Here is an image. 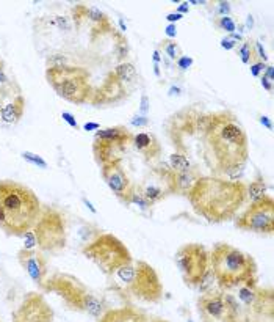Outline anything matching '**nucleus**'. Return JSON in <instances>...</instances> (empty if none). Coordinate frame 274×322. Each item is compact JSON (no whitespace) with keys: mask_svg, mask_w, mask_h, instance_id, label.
I'll return each instance as SVG.
<instances>
[{"mask_svg":"<svg viewBox=\"0 0 274 322\" xmlns=\"http://www.w3.org/2000/svg\"><path fill=\"white\" fill-rule=\"evenodd\" d=\"M166 33H168L169 40H171V38H174V37L177 35V28H175V25H174V24H169V25L166 27Z\"/></svg>","mask_w":274,"mask_h":322,"instance_id":"obj_57","label":"nucleus"},{"mask_svg":"<svg viewBox=\"0 0 274 322\" xmlns=\"http://www.w3.org/2000/svg\"><path fill=\"white\" fill-rule=\"evenodd\" d=\"M246 24H248V27H249V28L254 25V22H252V16H248V22H246Z\"/></svg>","mask_w":274,"mask_h":322,"instance_id":"obj_60","label":"nucleus"},{"mask_svg":"<svg viewBox=\"0 0 274 322\" xmlns=\"http://www.w3.org/2000/svg\"><path fill=\"white\" fill-rule=\"evenodd\" d=\"M272 82L274 80H271V79H268L266 76H260V84H262V87H263V90H266L268 93H272Z\"/></svg>","mask_w":274,"mask_h":322,"instance_id":"obj_51","label":"nucleus"},{"mask_svg":"<svg viewBox=\"0 0 274 322\" xmlns=\"http://www.w3.org/2000/svg\"><path fill=\"white\" fill-rule=\"evenodd\" d=\"M138 190L141 192V195L146 198L149 203L155 204V203H160V201H163L168 195V192L163 189V187H160L157 184H148V186H143V187H138Z\"/></svg>","mask_w":274,"mask_h":322,"instance_id":"obj_28","label":"nucleus"},{"mask_svg":"<svg viewBox=\"0 0 274 322\" xmlns=\"http://www.w3.org/2000/svg\"><path fill=\"white\" fill-rule=\"evenodd\" d=\"M243 170H245V165H235V167H231L225 170L222 174L227 176L229 181H240L241 174H243Z\"/></svg>","mask_w":274,"mask_h":322,"instance_id":"obj_42","label":"nucleus"},{"mask_svg":"<svg viewBox=\"0 0 274 322\" xmlns=\"http://www.w3.org/2000/svg\"><path fill=\"white\" fill-rule=\"evenodd\" d=\"M259 121H260V124L262 126H265L268 131H272V123H271V120L268 118V117H265V115H262L260 118H259Z\"/></svg>","mask_w":274,"mask_h":322,"instance_id":"obj_55","label":"nucleus"},{"mask_svg":"<svg viewBox=\"0 0 274 322\" xmlns=\"http://www.w3.org/2000/svg\"><path fill=\"white\" fill-rule=\"evenodd\" d=\"M82 201H83V204H85V206H86V207L89 209V211H91L93 214H96V207H94V206L91 204V201H88L86 198H82Z\"/></svg>","mask_w":274,"mask_h":322,"instance_id":"obj_59","label":"nucleus"},{"mask_svg":"<svg viewBox=\"0 0 274 322\" xmlns=\"http://www.w3.org/2000/svg\"><path fill=\"white\" fill-rule=\"evenodd\" d=\"M101 129V124L99 123H85L83 124V131H86V132H93V131H99Z\"/></svg>","mask_w":274,"mask_h":322,"instance_id":"obj_53","label":"nucleus"},{"mask_svg":"<svg viewBox=\"0 0 274 322\" xmlns=\"http://www.w3.org/2000/svg\"><path fill=\"white\" fill-rule=\"evenodd\" d=\"M215 284H218V283H216V277H215L213 270H212L210 267H208V270L202 275V278L199 280V283L196 284V288L199 289V291H201L202 294H205V293L213 291V286H215Z\"/></svg>","mask_w":274,"mask_h":322,"instance_id":"obj_34","label":"nucleus"},{"mask_svg":"<svg viewBox=\"0 0 274 322\" xmlns=\"http://www.w3.org/2000/svg\"><path fill=\"white\" fill-rule=\"evenodd\" d=\"M113 74L116 76V79L119 80L122 85H128V84L135 82V79H136V68H135L133 63L124 61V63H119L118 64Z\"/></svg>","mask_w":274,"mask_h":322,"instance_id":"obj_26","label":"nucleus"},{"mask_svg":"<svg viewBox=\"0 0 274 322\" xmlns=\"http://www.w3.org/2000/svg\"><path fill=\"white\" fill-rule=\"evenodd\" d=\"M21 157L25 160V162H28V164H31V165H35V167H38V168H41V170H47V168H49V164L45 162V159H44L42 156L36 154V153L24 151V153H21Z\"/></svg>","mask_w":274,"mask_h":322,"instance_id":"obj_37","label":"nucleus"},{"mask_svg":"<svg viewBox=\"0 0 274 322\" xmlns=\"http://www.w3.org/2000/svg\"><path fill=\"white\" fill-rule=\"evenodd\" d=\"M18 261L21 267L27 272V275L31 278L35 284L42 288L45 278H47V260L39 250H24L21 248L18 252Z\"/></svg>","mask_w":274,"mask_h":322,"instance_id":"obj_16","label":"nucleus"},{"mask_svg":"<svg viewBox=\"0 0 274 322\" xmlns=\"http://www.w3.org/2000/svg\"><path fill=\"white\" fill-rule=\"evenodd\" d=\"M187 198L199 217L208 223H222L234 219L246 201V186L218 176H199Z\"/></svg>","mask_w":274,"mask_h":322,"instance_id":"obj_2","label":"nucleus"},{"mask_svg":"<svg viewBox=\"0 0 274 322\" xmlns=\"http://www.w3.org/2000/svg\"><path fill=\"white\" fill-rule=\"evenodd\" d=\"M182 19H184V16L179 14V13H169V14H166V21L169 24H174V25H175L177 21H182Z\"/></svg>","mask_w":274,"mask_h":322,"instance_id":"obj_52","label":"nucleus"},{"mask_svg":"<svg viewBox=\"0 0 274 322\" xmlns=\"http://www.w3.org/2000/svg\"><path fill=\"white\" fill-rule=\"evenodd\" d=\"M133 148L148 160H154L162 156V147L158 138L152 132H138L132 138Z\"/></svg>","mask_w":274,"mask_h":322,"instance_id":"obj_21","label":"nucleus"},{"mask_svg":"<svg viewBox=\"0 0 274 322\" xmlns=\"http://www.w3.org/2000/svg\"><path fill=\"white\" fill-rule=\"evenodd\" d=\"M188 322H193V320H191V319H188Z\"/></svg>","mask_w":274,"mask_h":322,"instance_id":"obj_63","label":"nucleus"},{"mask_svg":"<svg viewBox=\"0 0 274 322\" xmlns=\"http://www.w3.org/2000/svg\"><path fill=\"white\" fill-rule=\"evenodd\" d=\"M101 233H102V231H101L99 228H96L94 225L88 223V225H83V227L78 230V237L82 239L83 244L86 245V244L91 242V240H94L96 237H98Z\"/></svg>","mask_w":274,"mask_h":322,"instance_id":"obj_36","label":"nucleus"},{"mask_svg":"<svg viewBox=\"0 0 274 322\" xmlns=\"http://www.w3.org/2000/svg\"><path fill=\"white\" fill-rule=\"evenodd\" d=\"M201 117L202 114L193 107H184L168 120V131L171 135H193L199 131Z\"/></svg>","mask_w":274,"mask_h":322,"instance_id":"obj_17","label":"nucleus"},{"mask_svg":"<svg viewBox=\"0 0 274 322\" xmlns=\"http://www.w3.org/2000/svg\"><path fill=\"white\" fill-rule=\"evenodd\" d=\"M0 112H2V104H0Z\"/></svg>","mask_w":274,"mask_h":322,"instance_id":"obj_62","label":"nucleus"},{"mask_svg":"<svg viewBox=\"0 0 274 322\" xmlns=\"http://www.w3.org/2000/svg\"><path fill=\"white\" fill-rule=\"evenodd\" d=\"M193 63H195V58H193V57H188V55H180L179 58H177V60L174 61L175 68L179 69V71H182V73L188 71V69L193 66Z\"/></svg>","mask_w":274,"mask_h":322,"instance_id":"obj_40","label":"nucleus"},{"mask_svg":"<svg viewBox=\"0 0 274 322\" xmlns=\"http://www.w3.org/2000/svg\"><path fill=\"white\" fill-rule=\"evenodd\" d=\"M130 124L135 126V127H148L149 126V118L143 117V115H135V117H132Z\"/></svg>","mask_w":274,"mask_h":322,"instance_id":"obj_46","label":"nucleus"},{"mask_svg":"<svg viewBox=\"0 0 274 322\" xmlns=\"http://www.w3.org/2000/svg\"><path fill=\"white\" fill-rule=\"evenodd\" d=\"M160 51H163L165 55L171 60V61H175L177 58H179L182 55V51H180V46L177 44L174 40H163L162 43H160Z\"/></svg>","mask_w":274,"mask_h":322,"instance_id":"obj_32","label":"nucleus"},{"mask_svg":"<svg viewBox=\"0 0 274 322\" xmlns=\"http://www.w3.org/2000/svg\"><path fill=\"white\" fill-rule=\"evenodd\" d=\"M168 167L174 171V173H182L191 168V162L185 153L180 151H175L169 156V164Z\"/></svg>","mask_w":274,"mask_h":322,"instance_id":"obj_29","label":"nucleus"},{"mask_svg":"<svg viewBox=\"0 0 274 322\" xmlns=\"http://www.w3.org/2000/svg\"><path fill=\"white\" fill-rule=\"evenodd\" d=\"M54 22H55V25H57L60 30H63V31H69V30H71L69 21H68L66 18H63V16H57Z\"/></svg>","mask_w":274,"mask_h":322,"instance_id":"obj_48","label":"nucleus"},{"mask_svg":"<svg viewBox=\"0 0 274 322\" xmlns=\"http://www.w3.org/2000/svg\"><path fill=\"white\" fill-rule=\"evenodd\" d=\"M82 253L105 275H113L119 267L133 261L132 253L128 252L125 244L119 237L110 233H101L89 244L83 245Z\"/></svg>","mask_w":274,"mask_h":322,"instance_id":"obj_7","label":"nucleus"},{"mask_svg":"<svg viewBox=\"0 0 274 322\" xmlns=\"http://www.w3.org/2000/svg\"><path fill=\"white\" fill-rule=\"evenodd\" d=\"M199 131L204 138L205 160L215 173L246 164L249 159L248 135L234 112L219 110L202 115Z\"/></svg>","mask_w":274,"mask_h":322,"instance_id":"obj_1","label":"nucleus"},{"mask_svg":"<svg viewBox=\"0 0 274 322\" xmlns=\"http://www.w3.org/2000/svg\"><path fill=\"white\" fill-rule=\"evenodd\" d=\"M42 204L30 187L0 180V230L8 236H24L33 230Z\"/></svg>","mask_w":274,"mask_h":322,"instance_id":"obj_3","label":"nucleus"},{"mask_svg":"<svg viewBox=\"0 0 274 322\" xmlns=\"http://www.w3.org/2000/svg\"><path fill=\"white\" fill-rule=\"evenodd\" d=\"M101 174H102V180L105 181V184L108 186V189L115 193V197L121 203L128 206L136 187L132 184L130 178L127 176L121 160H113V162L102 165Z\"/></svg>","mask_w":274,"mask_h":322,"instance_id":"obj_15","label":"nucleus"},{"mask_svg":"<svg viewBox=\"0 0 274 322\" xmlns=\"http://www.w3.org/2000/svg\"><path fill=\"white\" fill-rule=\"evenodd\" d=\"M33 233L36 236V242L41 252H49L57 255L66 247V222L61 212L54 207H45L33 227Z\"/></svg>","mask_w":274,"mask_h":322,"instance_id":"obj_8","label":"nucleus"},{"mask_svg":"<svg viewBox=\"0 0 274 322\" xmlns=\"http://www.w3.org/2000/svg\"><path fill=\"white\" fill-rule=\"evenodd\" d=\"M98 322H149V316L136 307L125 305L121 308L107 310Z\"/></svg>","mask_w":274,"mask_h":322,"instance_id":"obj_20","label":"nucleus"},{"mask_svg":"<svg viewBox=\"0 0 274 322\" xmlns=\"http://www.w3.org/2000/svg\"><path fill=\"white\" fill-rule=\"evenodd\" d=\"M132 138L133 134L125 126H113L96 131L93 141L96 162L102 167L113 160H121V154L132 145Z\"/></svg>","mask_w":274,"mask_h":322,"instance_id":"obj_9","label":"nucleus"},{"mask_svg":"<svg viewBox=\"0 0 274 322\" xmlns=\"http://www.w3.org/2000/svg\"><path fill=\"white\" fill-rule=\"evenodd\" d=\"M175 266L182 273V278L188 286H196L204 273L210 267L208 252L202 244H184L174 255Z\"/></svg>","mask_w":274,"mask_h":322,"instance_id":"obj_10","label":"nucleus"},{"mask_svg":"<svg viewBox=\"0 0 274 322\" xmlns=\"http://www.w3.org/2000/svg\"><path fill=\"white\" fill-rule=\"evenodd\" d=\"M86 16H88V7L83 5H77L72 10V18L75 21V25H80L83 21H86Z\"/></svg>","mask_w":274,"mask_h":322,"instance_id":"obj_39","label":"nucleus"},{"mask_svg":"<svg viewBox=\"0 0 274 322\" xmlns=\"http://www.w3.org/2000/svg\"><path fill=\"white\" fill-rule=\"evenodd\" d=\"M198 313L202 322H241V314L235 313L224 300L222 291L205 293L198 299Z\"/></svg>","mask_w":274,"mask_h":322,"instance_id":"obj_13","label":"nucleus"},{"mask_svg":"<svg viewBox=\"0 0 274 322\" xmlns=\"http://www.w3.org/2000/svg\"><path fill=\"white\" fill-rule=\"evenodd\" d=\"M113 33H115L116 38V57L124 63L125 58L128 57V41L125 35H119V31H113Z\"/></svg>","mask_w":274,"mask_h":322,"instance_id":"obj_35","label":"nucleus"},{"mask_svg":"<svg viewBox=\"0 0 274 322\" xmlns=\"http://www.w3.org/2000/svg\"><path fill=\"white\" fill-rule=\"evenodd\" d=\"M152 58H154V64H160V61H162V55H160V49H155V51H154Z\"/></svg>","mask_w":274,"mask_h":322,"instance_id":"obj_58","label":"nucleus"},{"mask_svg":"<svg viewBox=\"0 0 274 322\" xmlns=\"http://www.w3.org/2000/svg\"><path fill=\"white\" fill-rule=\"evenodd\" d=\"M128 204H133L138 211L141 212V214H144V216H152V207H154V204L152 203H149L146 198H144L143 195H141V192L136 189L135 190V193L132 195V198H130V203Z\"/></svg>","mask_w":274,"mask_h":322,"instance_id":"obj_31","label":"nucleus"},{"mask_svg":"<svg viewBox=\"0 0 274 322\" xmlns=\"http://www.w3.org/2000/svg\"><path fill=\"white\" fill-rule=\"evenodd\" d=\"M149 110H151V101L148 98V94H143L141 96V101H140V114L143 117H146Z\"/></svg>","mask_w":274,"mask_h":322,"instance_id":"obj_45","label":"nucleus"},{"mask_svg":"<svg viewBox=\"0 0 274 322\" xmlns=\"http://www.w3.org/2000/svg\"><path fill=\"white\" fill-rule=\"evenodd\" d=\"M262 293V288L259 286H254V288H248L241 284L238 288V300L243 303L245 308H251L252 305H255V302L259 300Z\"/></svg>","mask_w":274,"mask_h":322,"instance_id":"obj_27","label":"nucleus"},{"mask_svg":"<svg viewBox=\"0 0 274 322\" xmlns=\"http://www.w3.org/2000/svg\"><path fill=\"white\" fill-rule=\"evenodd\" d=\"M2 63H4V61H2V60H0V64H2Z\"/></svg>","mask_w":274,"mask_h":322,"instance_id":"obj_64","label":"nucleus"},{"mask_svg":"<svg viewBox=\"0 0 274 322\" xmlns=\"http://www.w3.org/2000/svg\"><path fill=\"white\" fill-rule=\"evenodd\" d=\"M216 13L219 14V18L221 16H231V13H232V5L229 4V2H218L216 4Z\"/></svg>","mask_w":274,"mask_h":322,"instance_id":"obj_44","label":"nucleus"},{"mask_svg":"<svg viewBox=\"0 0 274 322\" xmlns=\"http://www.w3.org/2000/svg\"><path fill=\"white\" fill-rule=\"evenodd\" d=\"M41 289L58 296L72 311H82V300L88 293L86 286L82 281L66 272H55L51 277L47 275Z\"/></svg>","mask_w":274,"mask_h":322,"instance_id":"obj_12","label":"nucleus"},{"mask_svg":"<svg viewBox=\"0 0 274 322\" xmlns=\"http://www.w3.org/2000/svg\"><path fill=\"white\" fill-rule=\"evenodd\" d=\"M24 112H25V99H24V96L19 94V96H16L10 104L2 107L0 117H2V121L7 124H16L24 117Z\"/></svg>","mask_w":274,"mask_h":322,"instance_id":"obj_23","label":"nucleus"},{"mask_svg":"<svg viewBox=\"0 0 274 322\" xmlns=\"http://www.w3.org/2000/svg\"><path fill=\"white\" fill-rule=\"evenodd\" d=\"M107 305L104 300L98 299L94 294L91 293H86L83 296V300H82V311H85L86 314L96 317V319H99L105 311H107Z\"/></svg>","mask_w":274,"mask_h":322,"instance_id":"obj_24","label":"nucleus"},{"mask_svg":"<svg viewBox=\"0 0 274 322\" xmlns=\"http://www.w3.org/2000/svg\"><path fill=\"white\" fill-rule=\"evenodd\" d=\"M124 94H125L124 85L116 79V76L111 73L105 77L104 85L93 91L89 104L94 107L110 105V104H115L118 99L124 98Z\"/></svg>","mask_w":274,"mask_h":322,"instance_id":"obj_18","label":"nucleus"},{"mask_svg":"<svg viewBox=\"0 0 274 322\" xmlns=\"http://www.w3.org/2000/svg\"><path fill=\"white\" fill-rule=\"evenodd\" d=\"M61 118H63V121H66L71 127L78 129V123H77L75 117H74L72 114H69V112H63V114H61Z\"/></svg>","mask_w":274,"mask_h":322,"instance_id":"obj_49","label":"nucleus"},{"mask_svg":"<svg viewBox=\"0 0 274 322\" xmlns=\"http://www.w3.org/2000/svg\"><path fill=\"white\" fill-rule=\"evenodd\" d=\"M45 80L55 90V93L71 104H85L91 101L93 85L86 69L78 66L47 68Z\"/></svg>","mask_w":274,"mask_h":322,"instance_id":"obj_6","label":"nucleus"},{"mask_svg":"<svg viewBox=\"0 0 274 322\" xmlns=\"http://www.w3.org/2000/svg\"><path fill=\"white\" fill-rule=\"evenodd\" d=\"M265 68H266L265 63H262V61H255V63L251 64V74H252L254 77H260V76L263 74Z\"/></svg>","mask_w":274,"mask_h":322,"instance_id":"obj_47","label":"nucleus"},{"mask_svg":"<svg viewBox=\"0 0 274 322\" xmlns=\"http://www.w3.org/2000/svg\"><path fill=\"white\" fill-rule=\"evenodd\" d=\"M254 47H255L257 61H262V63H265V64H266V61H268V55H266V52H265L263 44H262V43H259V41H254Z\"/></svg>","mask_w":274,"mask_h":322,"instance_id":"obj_43","label":"nucleus"},{"mask_svg":"<svg viewBox=\"0 0 274 322\" xmlns=\"http://www.w3.org/2000/svg\"><path fill=\"white\" fill-rule=\"evenodd\" d=\"M213 24H215V27H216L218 30L225 31V33H229V35L235 33L237 28H238L237 21L232 18V16H221V18L218 16V18L213 21Z\"/></svg>","mask_w":274,"mask_h":322,"instance_id":"obj_33","label":"nucleus"},{"mask_svg":"<svg viewBox=\"0 0 274 322\" xmlns=\"http://www.w3.org/2000/svg\"><path fill=\"white\" fill-rule=\"evenodd\" d=\"M235 227L241 231L265 234L269 236L274 233V200L266 197L260 201L251 203L237 220Z\"/></svg>","mask_w":274,"mask_h":322,"instance_id":"obj_11","label":"nucleus"},{"mask_svg":"<svg viewBox=\"0 0 274 322\" xmlns=\"http://www.w3.org/2000/svg\"><path fill=\"white\" fill-rule=\"evenodd\" d=\"M8 77H7V74H5V69H4V63L0 64V84L2 85H8Z\"/></svg>","mask_w":274,"mask_h":322,"instance_id":"obj_56","label":"nucleus"},{"mask_svg":"<svg viewBox=\"0 0 274 322\" xmlns=\"http://www.w3.org/2000/svg\"><path fill=\"white\" fill-rule=\"evenodd\" d=\"M237 55L240 57V60L245 64H252L257 61V55H255V47H254V40H245L240 44V47L237 49Z\"/></svg>","mask_w":274,"mask_h":322,"instance_id":"obj_30","label":"nucleus"},{"mask_svg":"<svg viewBox=\"0 0 274 322\" xmlns=\"http://www.w3.org/2000/svg\"><path fill=\"white\" fill-rule=\"evenodd\" d=\"M199 173L196 170H187L182 173H174L172 176V184H171V193H177V195H184L188 197L190 190L193 189V186L196 184V181L199 180Z\"/></svg>","mask_w":274,"mask_h":322,"instance_id":"obj_22","label":"nucleus"},{"mask_svg":"<svg viewBox=\"0 0 274 322\" xmlns=\"http://www.w3.org/2000/svg\"><path fill=\"white\" fill-rule=\"evenodd\" d=\"M22 237H24V247H22L24 250H36L38 242H36V236H35L33 230L27 231Z\"/></svg>","mask_w":274,"mask_h":322,"instance_id":"obj_41","label":"nucleus"},{"mask_svg":"<svg viewBox=\"0 0 274 322\" xmlns=\"http://www.w3.org/2000/svg\"><path fill=\"white\" fill-rule=\"evenodd\" d=\"M113 286L146 303H157L163 297V284L157 270L146 261H132L113 273Z\"/></svg>","mask_w":274,"mask_h":322,"instance_id":"obj_5","label":"nucleus"},{"mask_svg":"<svg viewBox=\"0 0 274 322\" xmlns=\"http://www.w3.org/2000/svg\"><path fill=\"white\" fill-rule=\"evenodd\" d=\"M175 13H179V14H187V13H190V4L188 2H182L179 7L175 8Z\"/></svg>","mask_w":274,"mask_h":322,"instance_id":"obj_54","label":"nucleus"},{"mask_svg":"<svg viewBox=\"0 0 274 322\" xmlns=\"http://www.w3.org/2000/svg\"><path fill=\"white\" fill-rule=\"evenodd\" d=\"M266 183L263 180V176H257L255 180H252L249 183V186H246V198L251 200V203H255V201H260L263 198H266Z\"/></svg>","mask_w":274,"mask_h":322,"instance_id":"obj_25","label":"nucleus"},{"mask_svg":"<svg viewBox=\"0 0 274 322\" xmlns=\"http://www.w3.org/2000/svg\"><path fill=\"white\" fill-rule=\"evenodd\" d=\"M221 47L222 49H225V51H232V49H235V46H237V43L231 38V37H225V38H222L221 40Z\"/></svg>","mask_w":274,"mask_h":322,"instance_id":"obj_50","label":"nucleus"},{"mask_svg":"<svg viewBox=\"0 0 274 322\" xmlns=\"http://www.w3.org/2000/svg\"><path fill=\"white\" fill-rule=\"evenodd\" d=\"M47 68H63V66H69V58L63 54H52L47 57L45 60Z\"/></svg>","mask_w":274,"mask_h":322,"instance_id":"obj_38","label":"nucleus"},{"mask_svg":"<svg viewBox=\"0 0 274 322\" xmlns=\"http://www.w3.org/2000/svg\"><path fill=\"white\" fill-rule=\"evenodd\" d=\"M152 322H169L166 319H162V317H157V319H152Z\"/></svg>","mask_w":274,"mask_h":322,"instance_id":"obj_61","label":"nucleus"},{"mask_svg":"<svg viewBox=\"0 0 274 322\" xmlns=\"http://www.w3.org/2000/svg\"><path fill=\"white\" fill-rule=\"evenodd\" d=\"M54 310L42 294L28 293L11 314V322H54Z\"/></svg>","mask_w":274,"mask_h":322,"instance_id":"obj_14","label":"nucleus"},{"mask_svg":"<svg viewBox=\"0 0 274 322\" xmlns=\"http://www.w3.org/2000/svg\"><path fill=\"white\" fill-rule=\"evenodd\" d=\"M208 260L221 289H231L241 284L248 288L257 286L255 260L240 248L225 242H218L208 253Z\"/></svg>","mask_w":274,"mask_h":322,"instance_id":"obj_4","label":"nucleus"},{"mask_svg":"<svg viewBox=\"0 0 274 322\" xmlns=\"http://www.w3.org/2000/svg\"><path fill=\"white\" fill-rule=\"evenodd\" d=\"M245 322H274V296L271 288H262L259 300L243 310Z\"/></svg>","mask_w":274,"mask_h":322,"instance_id":"obj_19","label":"nucleus"}]
</instances>
